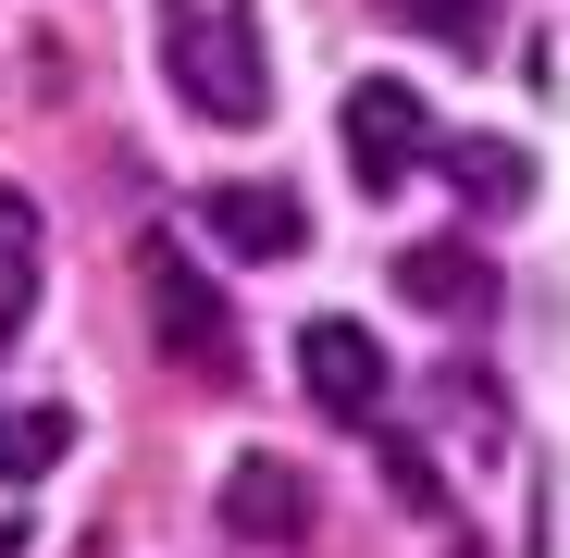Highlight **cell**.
Segmentation results:
<instances>
[{
    "mask_svg": "<svg viewBox=\"0 0 570 558\" xmlns=\"http://www.w3.org/2000/svg\"><path fill=\"white\" fill-rule=\"evenodd\" d=\"M298 385H311L323 422H385V347L360 323H311L298 335Z\"/></svg>",
    "mask_w": 570,
    "mask_h": 558,
    "instance_id": "obj_4",
    "label": "cell"
},
{
    "mask_svg": "<svg viewBox=\"0 0 570 558\" xmlns=\"http://www.w3.org/2000/svg\"><path fill=\"white\" fill-rule=\"evenodd\" d=\"M224 533L298 546L311 533V472H298V459H236V472H224Z\"/></svg>",
    "mask_w": 570,
    "mask_h": 558,
    "instance_id": "obj_5",
    "label": "cell"
},
{
    "mask_svg": "<svg viewBox=\"0 0 570 558\" xmlns=\"http://www.w3.org/2000/svg\"><path fill=\"white\" fill-rule=\"evenodd\" d=\"M446 174L471 186V212H521V199H533V161L497 149V137H446Z\"/></svg>",
    "mask_w": 570,
    "mask_h": 558,
    "instance_id": "obj_9",
    "label": "cell"
},
{
    "mask_svg": "<svg viewBox=\"0 0 570 558\" xmlns=\"http://www.w3.org/2000/svg\"><path fill=\"white\" fill-rule=\"evenodd\" d=\"M0 558H26V521H0Z\"/></svg>",
    "mask_w": 570,
    "mask_h": 558,
    "instance_id": "obj_13",
    "label": "cell"
},
{
    "mask_svg": "<svg viewBox=\"0 0 570 558\" xmlns=\"http://www.w3.org/2000/svg\"><path fill=\"white\" fill-rule=\"evenodd\" d=\"M62 447H75L62 410H0V484H13V472H50Z\"/></svg>",
    "mask_w": 570,
    "mask_h": 558,
    "instance_id": "obj_11",
    "label": "cell"
},
{
    "mask_svg": "<svg viewBox=\"0 0 570 558\" xmlns=\"http://www.w3.org/2000/svg\"><path fill=\"white\" fill-rule=\"evenodd\" d=\"M161 75L199 125H261L273 112V62H261L248 0H161Z\"/></svg>",
    "mask_w": 570,
    "mask_h": 558,
    "instance_id": "obj_1",
    "label": "cell"
},
{
    "mask_svg": "<svg viewBox=\"0 0 570 558\" xmlns=\"http://www.w3.org/2000/svg\"><path fill=\"white\" fill-rule=\"evenodd\" d=\"M335 137H347L360 199H397V186H410V161L434 149V112H422V87H397V75H360V87H347V112H335Z\"/></svg>",
    "mask_w": 570,
    "mask_h": 558,
    "instance_id": "obj_3",
    "label": "cell"
},
{
    "mask_svg": "<svg viewBox=\"0 0 570 558\" xmlns=\"http://www.w3.org/2000/svg\"><path fill=\"white\" fill-rule=\"evenodd\" d=\"M385 484H397L410 509H446V484H434V459H422V447H397V434H385Z\"/></svg>",
    "mask_w": 570,
    "mask_h": 558,
    "instance_id": "obj_12",
    "label": "cell"
},
{
    "mask_svg": "<svg viewBox=\"0 0 570 558\" xmlns=\"http://www.w3.org/2000/svg\"><path fill=\"white\" fill-rule=\"evenodd\" d=\"M38 261H50L38 199H13V186H0V347H13V335H26V311H38Z\"/></svg>",
    "mask_w": 570,
    "mask_h": 558,
    "instance_id": "obj_8",
    "label": "cell"
},
{
    "mask_svg": "<svg viewBox=\"0 0 570 558\" xmlns=\"http://www.w3.org/2000/svg\"><path fill=\"white\" fill-rule=\"evenodd\" d=\"M397 298H422L434 323H471V311H497V261L459 236H422V248H397Z\"/></svg>",
    "mask_w": 570,
    "mask_h": 558,
    "instance_id": "obj_6",
    "label": "cell"
},
{
    "mask_svg": "<svg viewBox=\"0 0 570 558\" xmlns=\"http://www.w3.org/2000/svg\"><path fill=\"white\" fill-rule=\"evenodd\" d=\"M137 286H149V335H161L186 372H212V385L248 372V347H236V323H224V298H212V273L186 261L174 236H137Z\"/></svg>",
    "mask_w": 570,
    "mask_h": 558,
    "instance_id": "obj_2",
    "label": "cell"
},
{
    "mask_svg": "<svg viewBox=\"0 0 570 558\" xmlns=\"http://www.w3.org/2000/svg\"><path fill=\"white\" fill-rule=\"evenodd\" d=\"M199 224H212L236 261H298V248H311V212L285 199V186H212Z\"/></svg>",
    "mask_w": 570,
    "mask_h": 558,
    "instance_id": "obj_7",
    "label": "cell"
},
{
    "mask_svg": "<svg viewBox=\"0 0 570 558\" xmlns=\"http://www.w3.org/2000/svg\"><path fill=\"white\" fill-rule=\"evenodd\" d=\"M372 13H385V26H410V38H446L459 62L484 50V0H372Z\"/></svg>",
    "mask_w": 570,
    "mask_h": 558,
    "instance_id": "obj_10",
    "label": "cell"
},
{
    "mask_svg": "<svg viewBox=\"0 0 570 558\" xmlns=\"http://www.w3.org/2000/svg\"><path fill=\"white\" fill-rule=\"evenodd\" d=\"M446 558H484V546H471V533H459V546H446Z\"/></svg>",
    "mask_w": 570,
    "mask_h": 558,
    "instance_id": "obj_14",
    "label": "cell"
}]
</instances>
